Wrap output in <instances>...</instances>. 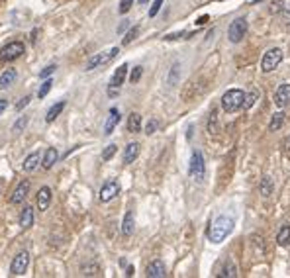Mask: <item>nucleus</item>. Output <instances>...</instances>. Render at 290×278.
Instances as JSON below:
<instances>
[{"mask_svg":"<svg viewBox=\"0 0 290 278\" xmlns=\"http://www.w3.org/2000/svg\"><path fill=\"white\" fill-rule=\"evenodd\" d=\"M245 104V92L241 88H229L228 92H224L222 96V108L228 114H233L237 110H241Z\"/></svg>","mask_w":290,"mask_h":278,"instance_id":"nucleus-2","label":"nucleus"},{"mask_svg":"<svg viewBox=\"0 0 290 278\" xmlns=\"http://www.w3.org/2000/svg\"><path fill=\"white\" fill-rule=\"evenodd\" d=\"M24 51H26V45L22 41H10V43H6L2 49H0V61H4V63L14 61V59L22 57Z\"/></svg>","mask_w":290,"mask_h":278,"instance_id":"nucleus-4","label":"nucleus"},{"mask_svg":"<svg viewBox=\"0 0 290 278\" xmlns=\"http://www.w3.org/2000/svg\"><path fill=\"white\" fill-rule=\"evenodd\" d=\"M179 73H181V65L175 63V65L171 67V73H169V84H171V86L177 84V80H179Z\"/></svg>","mask_w":290,"mask_h":278,"instance_id":"nucleus-30","label":"nucleus"},{"mask_svg":"<svg viewBox=\"0 0 290 278\" xmlns=\"http://www.w3.org/2000/svg\"><path fill=\"white\" fill-rule=\"evenodd\" d=\"M218 276H229V278H235V276H237V266H235V262H233L231 258H228V260L224 262V266H222V270H220Z\"/></svg>","mask_w":290,"mask_h":278,"instance_id":"nucleus-25","label":"nucleus"},{"mask_svg":"<svg viewBox=\"0 0 290 278\" xmlns=\"http://www.w3.org/2000/svg\"><path fill=\"white\" fill-rule=\"evenodd\" d=\"M261 192H263V196H270L272 194V182H270L269 177H265L261 180Z\"/></svg>","mask_w":290,"mask_h":278,"instance_id":"nucleus-32","label":"nucleus"},{"mask_svg":"<svg viewBox=\"0 0 290 278\" xmlns=\"http://www.w3.org/2000/svg\"><path fill=\"white\" fill-rule=\"evenodd\" d=\"M83 274H86V276L98 274V266H96V264H94V266H84V268H83Z\"/></svg>","mask_w":290,"mask_h":278,"instance_id":"nucleus-42","label":"nucleus"},{"mask_svg":"<svg viewBox=\"0 0 290 278\" xmlns=\"http://www.w3.org/2000/svg\"><path fill=\"white\" fill-rule=\"evenodd\" d=\"M30 102H32V96L28 94V96H24V98H22V100H20V102L16 104V110H24V108H26V106H28Z\"/></svg>","mask_w":290,"mask_h":278,"instance_id":"nucleus-41","label":"nucleus"},{"mask_svg":"<svg viewBox=\"0 0 290 278\" xmlns=\"http://www.w3.org/2000/svg\"><path fill=\"white\" fill-rule=\"evenodd\" d=\"M276 243L280 247H286L290 243V223H282L278 233H276Z\"/></svg>","mask_w":290,"mask_h":278,"instance_id":"nucleus-23","label":"nucleus"},{"mask_svg":"<svg viewBox=\"0 0 290 278\" xmlns=\"http://www.w3.org/2000/svg\"><path fill=\"white\" fill-rule=\"evenodd\" d=\"M127 26H129V24H127V20H125V22H124V24H122V26L118 28V34H122V32H124V30L127 28Z\"/></svg>","mask_w":290,"mask_h":278,"instance_id":"nucleus-45","label":"nucleus"},{"mask_svg":"<svg viewBox=\"0 0 290 278\" xmlns=\"http://www.w3.org/2000/svg\"><path fill=\"white\" fill-rule=\"evenodd\" d=\"M245 34H247V20L245 18L233 20L229 24V28H228V38H229L231 43H239L245 38Z\"/></svg>","mask_w":290,"mask_h":278,"instance_id":"nucleus-7","label":"nucleus"},{"mask_svg":"<svg viewBox=\"0 0 290 278\" xmlns=\"http://www.w3.org/2000/svg\"><path fill=\"white\" fill-rule=\"evenodd\" d=\"M28 264H30V253L28 251H20L12 258V262H10V274L12 276H22L28 270Z\"/></svg>","mask_w":290,"mask_h":278,"instance_id":"nucleus-9","label":"nucleus"},{"mask_svg":"<svg viewBox=\"0 0 290 278\" xmlns=\"http://www.w3.org/2000/svg\"><path fill=\"white\" fill-rule=\"evenodd\" d=\"M120 119H122L120 110H118V108H112L110 114H108V119H106V123H104V135H110V133L116 129V125L120 123Z\"/></svg>","mask_w":290,"mask_h":278,"instance_id":"nucleus-14","label":"nucleus"},{"mask_svg":"<svg viewBox=\"0 0 290 278\" xmlns=\"http://www.w3.org/2000/svg\"><path fill=\"white\" fill-rule=\"evenodd\" d=\"M65 106H67V102H65V100H59L57 104H53V106L47 110V114H45V121H47V123L55 121V119L59 118V114L65 110Z\"/></svg>","mask_w":290,"mask_h":278,"instance_id":"nucleus-19","label":"nucleus"},{"mask_svg":"<svg viewBox=\"0 0 290 278\" xmlns=\"http://www.w3.org/2000/svg\"><path fill=\"white\" fill-rule=\"evenodd\" d=\"M137 34H139V26H133V28H129V32L125 34V38L122 40V43H124V45H129V43H131V41L137 38Z\"/></svg>","mask_w":290,"mask_h":278,"instance_id":"nucleus-27","label":"nucleus"},{"mask_svg":"<svg viewBox=\"0 0 290 278\" xmlns=\"http://www.w3.org/2000/svg\"><path fill=\"white\" fill-rule=\"evenodd\" d=\"M188 173H190V177H192L196 182H202V180H204V177H206V163H204V157H202L200 151H192Z\"/></svg>","mask_w":290,"mask_h":278,"instance_id":"nucleus-3","label":"nucleus"},{"mask_svg":"<svg viewBox=\"0 0 290 278\" xmlns=\"http://www.w3.org/2000/svg\"><path fill=\"white\" fill-rule=\"evenodd\" d=\"M218 116H216V112H212L210 114V119H208V133L212 135V133H218Z\"/></svg>","mask_w":290,"mask_h":278,"instance_id":"nucleus-31","label":"nucleus"},{"mask_svg":"<svg viewBox=\"0 0 290 278\" xmlns=\"http://www.w3.org/2000/svg\"><path fill=\"white\" fill-rule=\"evenodd\" d=\"M282 0H272V2H270V12L272 14H278V12H282Z\"/></svg>","mask_w":290,"mask_h":278,"instance_id":"nucleus-39","label":"nucleus"},{"mask_svg":"<svg viewBox=\"0 0 290 278\" xmlns=\"http://www.w3.org/2000/svg\"><path fill=\"white\" fill-rule=\"evenodd\" d=\"M206 20H208V16H202V18H198V22H196V24H198V26H202V24H206Z\"/></svg>","mask_w":290,"mask_h":278,"instance_id":"nucleus-46","label":"nucleus"},{"mask_svg":"<svg viewBox=\"0 0 290 278\" xmlns=\"http://www.w3.org/2000/svg\"><path fill=\"white\" fill-rule=\"evenodd\" d=\"M53 88V80L51 79H47V80H43L41 82V86H40V92H38V96L40 98H45L47 94H49V90Z\"/></svg>","mask_w":290,"mask_h":278,"instance_id":"nucleus-28","label":"nucleus"},{"mask_svg":"<svg viewBox=\"0 0 290 278\" xmlns=\"http://www.w3.org/2000/svg\"><path fill=\"white\" fill-rule=\"evenodd\" d=\"M16 69H6L2 75H0V88H10L14 82H16Z\"/></svg>","mask_w":290,"mask_h":278,"instance_id":"nucleus-21","label":"nucleus"},{"mask_svg":"<svg viewBox=\"0 0 290 278\" xmlns=\"http://www.w3.org/2000/svg\"><path fill=\"white\" fill-rule=\"evenodd\" d=\"M282 121H284V114H282V112H276V114L270 118L269 129H270V131H278V129L282 127Z\"/></svg>","mask_w":290,"mask_h":278,"instance_id":"nucleus-26","label":"nucleus"},{"mask_svg":"<svg viewBox=\"0 0 290 278\" xmlns=\"http://www.w3.org/2000/svg\"><path fill=\"white\" fill-rule=\"evenodd\" d=\"M257 96H259V94H257L255 90L249 92V94H245V104H243V108H251V106L257 102Z\"/></svg>","mask_w":290,"mask_h":278,"instance_id":"nucleus-35","label":"nucleus"},{"mask_svg":"<svg viewBox=\"0 0 290 278\" xmlns=\"http://www.w3.org/2000/svg\"><path fill=\"white\" fill-rule=\"evenodd\" d=\"M125 75H127V63L120 65V67L114 71V75H112V79H110V86H108V94H110V96H116V94H118V90H120L122 84L125 82Z\"/></svg>","mask_w":290,"mask_h":278,"instance_id":"nucleus-8","label":"nucleus"},{"mask_svg":"<svg viewBox=\"0 0 290 278\" xmlns=\"http://www.w3.org/2000/svg\"><path fill=\"white\" fill-rule=\"evenodd\" d=\"M116 151H118V145H114V143L108 145V147L102 151V161H110V159L116 155Z\"/></svg>","mask_w":290,"mask_h":278,"instance_id":"nucleus-34","label":"nucleus"},{"mask_svg":"<svg viewBox=\"0 0 290 278\" xmlns=\"http://www.w3.org/2000/svg\"><path fill=\"white\" fill-rule=\"evenodd\" d=\"M282 18H284V20H286V22H288V20H290V4H288V6H284V8H282Z\"/></svg>","mask_w":290,"mask_h":278,"instance_id":"nucleus-43","label":"nucleus"},{"mask_svg":"<svg viewBox=\"0 0 290 278\" xmlns=\"http://www.w3.org/2000/svg\"><path fill=\"white\" fill-rule=\"evenodd\" d=\"M30 194V180L28 179H22L16 188L12 190V196H10V204H22Z\"/></svg>","mask_w":290,"mask_h":278,"instance_id":"nucleus-11","label":"nucleus"},{"mask_svg":"<svg viewBox=\"0 0 290 278\" xmlns=\"http://www.w3.org/2000/svg\"><path fill=\"white\" fill-rule=\"evenodd\" d=\"M141 75H143V67H141V65H137V67H133V69H131V75H129V80H131V84H135V82H139V79H141Z\"/></svg>","mask_w":290,"mask_h":278,"instance_id":"nucleus-33","label":"nucleus"},{"mask_svg":"<svg viewBox=\"0 0 290 278\" xmlns=\"http://www.w3.org/2000/svg\"><path fill=\"white\" fill-rule=\"evenodd\" d=\"M34 219H36L34 208L32 206H24L22 212H20V227L22 229H30L34 225Z\"/></svg>","mask_w":290,"mask_h":278,"instance_id":"nucleus-16","label":"nucleus"},{"mask_svg":"<svg viewBox=\"0 0 290 278\" xmlns=\"http://www.w3.org/2000/svg\"><path fill=\"white\" fill-rule=\"evenodd\" d=\"M8 108V100H4V98H0V114H4V110Z\"/></svg>","mask_w":290,"mask_h":278,"instance_id":"nucleus-44","label":"nucleus"},{"mask_svg":"<svg viewBox=\"0 0 290 278\" xmlns=\"http://www.w3.org/2000/svg\"><path fill=\"white\" fill-rule=\"evenodd\" d=\"M118 194H120V182H118V180H108V182H104V186L100 188L98 200H100V202H110V200H114Z\"/></svg>","mask_w":290,"mask_h":278,"instance_id":"nucleus-10","label":"nucleus"},{"mask_svg":"<svg viewBox=\"0 0 290 278\" xmlns=\"http://www.w3.org/2000/svg\"><path fill=\"white\" fill-rule=\"evenodd\" d=\"M57 159H59V151L55 149V147H49L47 151H45V155H43V159H41V167L45 169V171H49L55 163H57Z\"/></svg>","mask_w":290,"mask_h":278,"instance_id":"nucleus-18","label":"nucleus"},{"mask_svg":"<svg viewBox=\"0 0 290 278\" xmlns=\"http://www.w3.org/2000/svg\"><path fill=\"white\" fill-rule=\"evenodd\" d=\"M49 204H51V188L41 186L38 190V208H40V212H45L49 208Z\"/></svg>","mask_w":290,"mask_h":278,"instance_id":"nucleus-15","label":"nucleus"},{"mask_svg":"<svg viewBox=\"0 0 290 278\" xmlns=\"http://www.w3.org/2000/svg\"><path fill=\"white\" fill-rule=\"evenodd\" d=\"M257 2H263V0H257Z\"/></svg>","mask_w":290,"mask_h":278,"instance_id":"nucleus-49","label":"nucleus"},{"mask_svg":"<svg viewBox=\"0 0 290 278\" xmlns=\"http://www.w3.org/2000/svg\"><path fill=\"white\" fill-rule=\"evenodd\" d=\"M280 63H282V51H280L278 47H272V49H269V51L263 55L261 71H263V73H270V71H274Z\"/></svg>","mask_w":290,"mask_h":278,"instance_id":"nucleus-5","label":"nucleus"},{"mask_svg":"<svg viewBox=\"0 0 290 278\" xmlns=\"http://www.w3.org/2000/svg\"><path fill=\"white\" fill-rule=\"evenodd\" d=\"M40 163H41V155H40L38 151H34L32 155H28V157H26V161H24V165H22V167H24V171H26V173H32V171H36V169L40 167Z\"/></svg>","mask_w":290,"mask_h":278,"instance_id":"nucleus-22","label":"nucleus"},{"mask_svg":"<svg viewBox=\"0 0 290 278\" xmlns=\"http://www.w3.org/2000/svg\"><path fill=\"white\" fill-rule=\"evenodd\" d=\"M28 125V116H20L16 121H14V125H12V131L14 133H20V131H24V127Z\"/></svg>","mask_w":290,"mask_h":278,"instance_id":"nucleus-29","label":"nucleus"},{"mask_svg":"<svg viewBox=\"0 0 290 278\" xmlns=\"http://www.w3.org/2000/svg\"><path fill=\"white\" fill-rule=\"evenodd\" d=\"M127 131L129 133H139L141 131V116L137 112H131L127 118Z\"/></svg>","mask_w":290,"mask_h":278,"instance_id":"nucleus-24","label":"nucleus"},{"mask_svg":"<svg viewBox=\"0 0 290 278\" xmlns=\"http://www.w3.org/2000/svg\"><path fill=\"white\" fill-rule=\"evenodd\" d=\"M163 2H165V0H155V2H153V6L149 8V18H155V16H157V12L161 10Z\"/></svg>","mask_w":290,"mask_h":278,"instance_id":"nucleus-36","label":"nucleus"},{"mask_svg":"<svg viewBox=\"0 0 290 278\" xmlns=\"http://www.w3.org/2000/svg\"><path fill=\"white\" fill-rule=\"evenodd\" d=\"M127 276H133V266H127V272H125Z\"/></svg>","mask_w":290,"mask_h":278,"instance_id":"nucleus-47","label":"nucleus"},{"mask_svg":"<svg viewBox=\"0 0 290 278\" xmlns=\"http://www.w3.org/2000/svg\"><path fill=\"white\" fill-rule=\"evenodd\" d=\"M133 6V0H122V2H120V14H127L129 12V8Z\"/></svg>","mask_w":290,"mask_h":278,"instance_id":"nucleus-37","label":"nucleus"},{"mask_svg":"<svg viewBox=\"0 0 290 278\" xmlns=\"http://www.w3.org/2000/svg\"><path fill=\"white\" fill-rule=\"evenodd\" d=\"M118 53H120V49H118V47H112L110 51H102V53L92 55V57L88 59V63H86V71H94V69H98V67L110 63Z\"/></svg>","mask_w":290,"mask_h":278,"instance_id":"nucleus-6","label":"nucleus"},{"mask_svg":"<svg viewBox=\"0 0 290 278\" xmlns=\"http://www.w3.org/2000/svg\"><path fill=\"white\" fill-rule=\"evenodd\" d=\"M145 276L147 278H165L167 276V266L163 260L155 258L147 264V268H145Z\"/></svg>","mask_w":290,"mask_h":278,"instance_id":"nucleus-13","label":"nucleus"},{"mask_svg":"<svg viewBox=\"0 0 290 278\" xmlns=\"http://www.w3.org/2000/svg\"><path fill=\"white\" fill-rule=\"evenodd\" d=\"M233 227H235L233 218H229V216H220V218L210 225V229H208V239L218 245V243H222V241L233 231Z\"/></svg>","mask_w":290,"mask_h":278,"instance_id":"nucleus-1","label":"nucleus"},{"mask_svg":"<svg viewBox=\"0 0 290 278\" xmlns=\"http://www.w3.org/2000/svg\"><path fill=\"white\" fill-rule=\"evenodd\" d=\"M139 155V143L133 141V143H127L125 149H124V163L125 165H131Z\"/></svg>","mask_w":290,"mask_h":278,"instance_id":"nucleus-17","label":"nucleus"},{"mask_svg":"<svg viewBox=\"0 0 290 278\" xmlns=\"http://www.w3.org/2000/svg\"><path fill=\"white\" fill-rule=\"evenodd\" d=\"M133 229H135V216H133V212H127L122 221V233L125 237H129V235H133Z\"/></svg>","mask_w":290,"mask_h":278,"instance_id":"nucleus-20","label":"nucleus"},{"mask_svg":"<svg viewBox=\"0 0 290 278\" xmlns=\"http://www.w3.org/2000/svg\"><path fill=\"white\" fill-rule=\"evenodd\" d=\"M288 104H290V84L284 82V84H280L274 90V106L280 108V110H284Z\"/></svg>","mask_w":290,"mask_h":278,"instance_id":"nucleus-12","label":"nucleus"},{"mask_svg":"<svg viewBox=\"0 0 290 278\" xmlns=\"http://www.w3.org/2000/svg\"><path fill=\"white\" fill-rule=\"evenodd\" d=\"M157 119H149L147 121V125H145V133H147V135H153L155 133V129H157Z\"/></svg>","mask_w":290,"mask_h":278,"instance_id":"nucleus-38","label":"nucleus"},{"mask_svg":"<svg viewBox=\"0 0 290 278\" xmlns=\"http://www.w3.org/2000/svg\"><path fill=\"white\" fill-rule=\"evenodd\" d=\"M149 2V0H139V4H147Z\"/></svg>","mask_w":290,"mask_h":278,"instance_id":"nucleus-48","label":"nucleus"},{"mask_svg":"<svg viewBox=\"0 0 290 278\" xmlns=\"http://www.w3.org/2000/svg\"><path fill=\"white\" fill-rule=\"evenodd\" d=\"M55 69H57V65H49V67H45V69L40 73V77H41V79H47L49 75H53V73H55Z\"/></svg>","mask_w":290,"mask_h":278,"instance_id":"nucleus-40","label":"nucleus"}]
</instances>
